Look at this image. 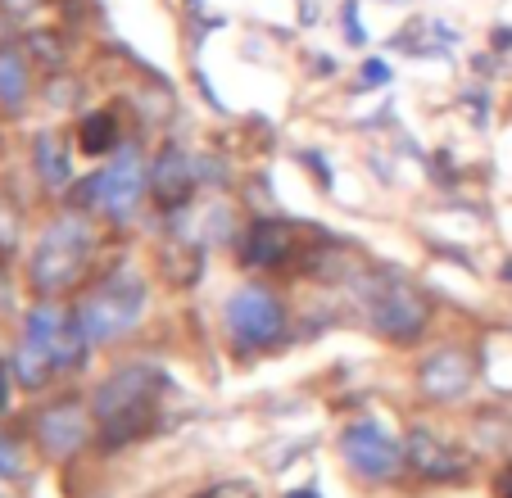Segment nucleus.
Returning <instances> with one entry per match:
<instances>
[{
	"mask_svg": "<svg viewBox=\"0 0 512 498\" xmlns=\"http://www.w3.org/2000/svg\"><path fill=\"white\" fill-rule=\"evenodd\" d=\"M87 331H82L78 317H68L64 308L41 304L28 313V326H23V345L14 354V376L19 385H46L55 372H68L78 367L82 354H87Z\"/></svg>",
	"mask_w": 512,
	"mask_h": 498,
	"instance_id": "nucleus-1",
	"label": "nucleus"
},
{
	"mask_svg": "<svg viewBox=\"0 0 512 498\" xmlns=\"http://www.w3.org/2000/svg\"><path fill=\"white\" fill-rule=\"evenodd\" d=\"M159 394V376L150 367H123L96 390V422L109 444H123L150 422Z\"/></svg>",
	"mask_w": 512,
	"mask_h": 498,
	"instance_id": "nucleus-2",
	"label": "nucleus"
},
{
	"mask_svg": "<svg viewBox=\"0 0 512 498\" xmlns=\"http://www.w3.org/2000/svg\"><path fill=\"white\" fill-rule=\"evenodd\" d=\"M91 254V227L78 218V213H64L46 227L37 254H32V281L37 290H64L82 277Z\"/></svg>",
	"mask_w": 512,
	"mask_h": 498,
	"instance_id": "nucleus-3",
	"label": "nucleus"
},
{
	"mask_svg": "<svg viewBox=\"0 0 512 498\" xmlns=\"http://www.w3.org/2000/svg\"><path fill=\"white\" fill-rule=\"evenodd\" d=\"M141 313H145V286L136 272L123 268L109 281H100V290H91V299L78 308V322L91 345H105V340L132 331L141 322Z\"/></svg>",
	"mask_w": 512,
	"mask_h": 498,
	"instance_id": "nucleus-4",
	"label": "nucleus"
},
{
	"mask_svg": "<svg viewBox=\"0 0 512 498\" xmlns=\"http://www.w3.org/2000/svg\"><path fill=\"white\" fill-rule=\"evenodd\" d=\"M286 326V308L272 290L263 286H241L232 299H227V336L241 349H263L281 336Z\"/></svg>",
	"mask_w": 512,
	"mask_h": 498,
	"instance_id": "nucleus-5",
	"label": "nucleus"
},
{
	"mask_svg": "<svg viewBox=\"0 0 512 498\" xmlns=\"http://www.w3.org/2000/svg\"><path fill=\"white\" fill-rule=\"evenodd\" d=\"M145 195V159L136 150H123L114 163H105L87 182V204L105 218H127Z\"/></svg>",
	"mask_w": 512,
	"mask_h": 498,
	"instance_id": "nucleus-6",
	"label": "nucleus"
},
{
	"mask_svg": "<svg viewBox=\"0 0 512 498\" xmlns=\"http://www.w3.org/2000/svg\"><path fill=\"white\" fill-rule=\"evenodd\" d=\"M340 449H345V462L368 480H386L399 471L404 462V449L395 444V435H386L377 422H354L345 435H340Z\"/></svg>",
	"mask_w": 512,
	"mask_h": 498,
	"instance_id": "nucleus-7",
	"label": "nucleus"
},
{
	"mask_svg": "<svg viewBox=\"0 0 512 498\" xmlns=\"http://www.w3.org/2000/svg\"><path fill=\"white\" fill-rule=\"evenodd\" d=\"M372 322H377L381 336L390 340H413L426 326V299L417 295L404 281H381V290L372 295Z\"/></svg>",
	"mask_w": 512,
	"mask_h": 498,
	"instance_id": "nucleus-8",
	"label": "nucleus"
},
{
	"mask_svg": "<svg viewBox=\"0 0 512 498\" xmlns=\"http://www.w3.org/2000/svg\"><path fill=\"white\" fill-rule=\"evenodd\" d=\"M472 385V358L463 349H440L422 363V390L431 399H458Z\"/></svg>",
	"mask_w": 512,
	"mask_h": 498,
	"instance_id": "nucleus-9",
	"label": "nucleus"
},
{
	"mask_svg": "<svg viewBox=\"0 0 512 498\" xmlns=\"http://www.w3.org/2000/svg\"><path fill=\"white\" fill-rule=\"evenodd\" d=\"M82 435H87V426H82V412L73 403L68 408H50L41 417V444L50 453H73L82 444Z\"/></svg>",
	"mask_w": 512,
	"mask_h": 498,
	"instance_id": "nucleus-10",
	"label": "nucleus"
},
{
	"mask_svg": "<svg viewBox=\"0 0 512 498\" xmlns=\"http://www.w3.org/2000/svg\"><path fill=\"white\" fill-rule=\"evenodd\" d=\"M408 453H413V462L426 471V476H458V471H463V458H454L449 449H440V444L422 431L408 440Z\"/></svg>",
	"mask_w": 512,
	"mask_h": 498,
	"instance_id": "nucleus-11",
	"label": "nucleus"
},
{
	"mask_svg": "<svg viewBox=\"0 0 512 498\" xmlns=\"http://www.w3.org/2000/svg\"><path fill=\"white\" fill-rule=\"evenodd\" d=\"M290 236L286 227H277V222H259V227L245 236V259L250 263H277L281 254H286Z\"/></svg>",
	"mask_w": 512,
	"mask_h": 498,
	"instance_id": "nucleus-12",
	"label": "nucleus"
},
{
	"mask_svg": "<svg viewBox=\"0 0 512 498\" xmlns=\"http://www.w3.org/2000/svg\"><path fill=\"white\" fill-rule=\"evenodd\" d=\"M186 191H191V168H186L182 154L168 150L164 163H159V195H164L168 204H182Z\"/></svg>",
	"mask_w": 512,
	"mask_h": 498,
	"instance_id": "nucleus-13",
	"label": "nucleus"
},
{
	"mask_svg": "<svg viewBox=\"0 0 512 498\" xmlns=\"http://www.w3.org/2000/svg\"><path fill=\"white\" fill-rule=\"evenodd\" d=\"M28 96V68L14 50H0V105H19Z\"/></svg>",
	"mask_w": 512,
	"mask_h": 498,
	"instance_id": "nucleus-14",
	"label": "nucleus"
},
{
	"mask_svg": "<svg viewBox=\"0 0 512 498\" xmlns=\"http://www.w3.org/2000/svg\"><path fill=\"white\" fill-rule=\"evenodd\" d=\"M114 141H118L114 114H91L82 123V154H105V150H114Z\"/></svg>",
	"mask_w": 512,
	"mask_h": 498,
	"instance_id": "nucleus-15",
	"label": "nucleus"
},
{
	"mask_svg": "<svg viewBox=\"0 0 512 498\" xmlns=\"http://www.w3.org/2000/svg\"><path fill=\"white\" fill-rule=\"evenodd\" d=\"M37 154H41V173H46L50 182H64V177H68V159H59V154H55V136H41Z\"/></svg>",
	"mask_w": 512,
	"mask_h": 498,
	"instance_id": "nucleus-16",
	"label": "nucleus"
},
{
	"mask_svg": "<svg viewBox=\"0 0 512 498\" xmlns=\"http://www.w3.org/2000/svg\"><path fill=\"white\" fill-rule=\"evenodd\" d=\"M19 471V453H14V444L0 435V476H14Z\"/></svg>",
	"mask_w": 512,
	"mask_h": 498,
	"instance_id": "nucleus-17",
	"label": "nucleus"
},
{
	"mask_svg": "<svg viewBox=\"0 0 512 498\" xmlns=\"http://www.w3.org/2000/svg\"><path fill=\"white\" fill-rule=\"evenodd\" d=\"M368 77H372V82H386V64H368Z\"/></svg>",
	"mask_w": 512,
	"mask_h": 498,
	"instance_id": "nucleus-18",
	"label": "nucleus"
},
{
	"mask_svg": "<svg viewBox=\"0 0 512 498\" xmlns=\"http://www.w3.org/2000/svg\"><path fill=\"white\" fill-rule=\"evenodd\" d=\"M290 498H318V494H313V489H300V494H290Z\"/></svg>",
	"mask_w": 512,
	"mask_h": 498,
	"instance_id": "nucleus-19",
	"label": "nucleus"
}]
</instances>
